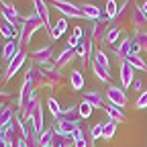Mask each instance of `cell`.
Wrapping results in <instances>:
<instances>
[{"label": "cell", "mask_w": 147, "mask_h": 147, "mask_svg": "<svg viewBox=\"0 0 147 147\" xmlns=\"http://www.w3.org/2000/svg\"><path fill=\"white\" fill-rule=\"evenodd\" d=\"M43 27V21L39 18V14H37L35 10L33 12H29V14H25L23 16V21H21V31H18V39H16V43H18V49H23V51H29V43H31V39H33V35L37 33Z\"/></svg>", "instance_id": "1"}, {"label": "cell", "mask_w": 147, "mask_h": 147, "mask_svg": "<svg viewBox=\"0 0 147 147\" xmlns=\"http://www.w3.org/2000/svg\"><path fill=\"white\" fill-rule=\"evenodd\" d=\"M47 2L57 10V12H61V16H65V18H76V21H86L84 18V12H82V8H80V4H74V2H69V0H47Z\"/></svg>", "instance_id": "2"}, {"label": "cell", "mask_w": 147, "mask_h": 147, "mask_svg": "<svg viewBox=\"0 0 147 147\" xmlns=\"http://www.w3.org/2000/svg\"><path fill=\"white\" fill-rule=\"evenodd\" d=\"M94 41L90 39V35H84L82 39H80V45L76 49V55H78V59H80V65H82V71L88 69V65L92 63V57H94Z\"/></svg>", "instance_id": "3"}, {"label": "cell", "mask_w": 147, "mask_h": 147, "mask_svg": "<svg viewBox=\"0 0 147 147\" xmlns=\"http://www.w3.org/2000/svg\"><path fill=\"white\" fill-rule=\"evenodd\" d=\"M27 57H29V51H23V49H18L16 51V55L6 63V69H4V78H2V86H6L18 71L23 69V63L27 61Z\"/></svg>", "instance_id": "4"}, {"label": "cell", "mask_w": 147, "mask_h": 147, "mask_svg": "<svg viewBox=\"0 0 147 147\" xmlns=\"http://www.w3.org/2000/svg\"><path fill=\"white\" fill-rule=\"evenodd\" d=\"M29 57H31V63L45 67V65H51V61H55V49L53 45H43V47L29 51Z\"/></svg>", "instance_id": "5"}, {"label": "cell", "mask_w": 147, "mask_h": 147, "mask_svg": "<svg viewBox=\"0 0 147 147\" xmlns=\"http://www.w3.org/2000/svg\"><path fill=\"white\" fill-rule=\"evenodd\" d=\"M110 25H113V21H110L106 14H102L98 21H92V27H90V39L94 41V45H102V43H104V37H106V31H108Z\"/></svg>", "instance_id": "6"}, {"label": "cell", "mask_w": 147, "mask_h": 147, "mask_svg": "<svg viewBox=\"0 0 147 147\" xmlns=\"http://www.w3.org/2000/svg\"><path fill=\"white\" fill-rule=\"evenodd\" d=\"M106 100L113 104V106H117V108H123L125 110V106L129 104V96H127V92L121 88V86H115V84H110L108 88H106Z\"/></svg>", "instance_id": "7"}, {"label": "cell", "mask_w": 147, "mask_h": 147, "mask_svg": "<svg viewBox=\"0 0 147 147\" xmlns=\"http://www.w3.org/2000/svg\"><path fill=\"white\" fill-rule=\"evenodd\" d=\"M35 86H33V82L25 76V80H23V84H21V90H18V98H16V104H18V110H23L31 104V100H33V96H35Z\"/></svg>", "instance_id": "8"}, {"label": "cell", "mask_w": 147, "mask_h": 147, "mask_svg": "<svg viewBox=\"0 0 147 147\" xmlns=\"http://www.w3.org/2000/svg\"><path fill=\"white\" fill-rule=\"evenodd\" d=\"M0 16H2V21L12 25L14 29L16 27H21V21H23V16L18 14L16 6L12 2H8V0H2V4H0Z\"/></svg>", "instance_id": "9"}, {"label": "cell", "mask_w": 147, "mask_h": 147, "mask_svg": "<svg viewBox=\"0 0 147 147\" xmlns=\"http://www.w3.org/2000/svg\"><path fill=\"white\" fill-rule=\"evenodd\" d=\"M43 74H45V78H47V86L51 90H59L65 84V74L61 69H57L53 63L51 65H45L43 67Z\"/></svg>", "instance_id": "10"}, {"label": "cell", "mask_w": 147, "mask_h": 147, "mask_svg": "<svg viewBox=\"0 0 147 147\" xmlns=\"http://www.w3.org/2000/svg\"><path fill=\"white\" fill-rule=\"evenodd\" d=\"M129 27L133 29V33H135V31H145V29H147V14L143 12L141 4H137V2H133V6H131Z\"/></svg>", "instance_id": "11"}, {"label": "cell", "mask_w": 147, "mask_h": 147, "mask_svg": "<svg viewBox=\"0 0 147 147\" xmlns=\"http://www.w3.org/2000/svg\"><path fill=\"white\" fill-rule=\"evenodd\" d=\"M25 76L33 82L35 90H41V88H49L47 86V78H45V74H43V67L41 65H37V63H31L25 71Z\"/></svg>", "instance_id": "12"}, {"label": "cell", "mask_w": 147, "mask_h": 147, "mask_svg": "<svg viewBox=\"0 0 147 147\" xmlns=\"http://www.w3.org/2000/svg\"><path fill=\"white\" fill-rule=\"evenodd\" d=\"M33 10L39 14V18L43 21V29L47 31V35L51 33L53 25H51V14H49V2L47 0H33Z\"/></svg>", "instance_id": "13"}, {"label": "cell", "mask_w": 147, "mask_h": 147, "mask_svg": "<svg viewBox=\"0 0 147 147\" xmlns=\"http://www.w3.org/2000/svg\"><path fill=\"white\" fill-rule=\"evenodd\" d=\"M119 69H121V88L123 90H127V88H131L133 86V82H135V67L129 63L127 59H123L121 63H119Z\"/></svg>", "instance_id": "14"}, {"label": "cell", "mask_w": 147, "mask_h": 147, "mask_svg": "<svg viewBox=\"0 0 147 147\" xmlns=\"http://www.w3.org/2000/svg\"><path fill=\"white\" fill-rule=\"evenodd\" d=\"M78 55H76V49H69V47H65L63 51H59L57 55H55V61H53V65L57 67V69H65V67H69L71 65V61L76 59Z\"/></svg>", "instance_id": "15"}, {"label": "cell", "mask_w": 147, "mask_h": 147, "mask_svg": "<svg viewBox=\"0 0 147 147\" xmlns=\"http://www.w3.org/2000/svg\"><path fill=\"white\" fill-rule=\"evenodd\" d=\"M31 129L37 133V135H41L43 131H45V127H43V102H41V98L37 100V106H35V110H33V117H31Z\"/></svg>", "instance_id": "16"}, {"label": "cell", "mask_w": 147, "mask_h": 147, "mask_svg": "<svg viewBox=\"0 0 147 147\" xmlns=\"http://www.w3.org/2000/svg\"><path fill=\"white\" fill-rule=\"evenodd\" d=\"M84 100H88L94 108H102V110H104V106L108 104L106 94H104V92H100V90H96V88H92V90L84 92Z\"/></svg>", "instance_id": "17"}, {"label": "cell", "mask_w": 147, "mask_h": 147, "mask_svg": "<svg viewBox=\"0 0 147 147\" xmlns=\"http://www.w3.org/2000/svg\"><path fill=\"white\" fill-rule=\"evenodd\" d=\"M59 119H61V121H67V123H71V125H80V123L84 121L82 115H80V104H71V106L63 108L61 115H59Z\"/></svg>", "instance_id": "18"}, {"label": "cell", "mask_w": 147, "mask_h": 147, "mask_svg": "<svg viewBox=\"0 0 147 147\" xmlns=\"http://www.w3.org/2000/svg\"><path fill=\"white\" fill-rule=\"evenodd\" d=\"M16 117V108H14V102H8L0 108V129H6L8 125H12Z\"/></svg>", "instance_id": "19"}, {"label": "cell", "mask_w": 147, "mask_h": 147, "mask_svg": "<svg viewBox=\"0 0 147 147\" xmlns=\"http://www.w3.org/2000/svg\"><path fill=\"white\" fill-rule=\"evenodd\" d=\"M131 6L133 0H123V4L119 6V14H117V23L115 25H129V16H131Z\"/></svg>", "instance_id": "20"}, {"label": "cell", "mask_w": 147, "mask_h": 147, "mask_svg": "<svg viewBox=\"0 0 147 147\" xmlns=\"http://www.w3.org/2000/svg\"><path fill=\"white\" fill-rule=\"evenodd\" d=\"M104 113H106V117L113 121V123H127V115H125V110H123V108L113 106L110 102L104 106Z\"/></svg>", "instance_id": "21"}, {"label": "cell", "mask_w": 147, "mask_h": 147, "mask_svg": "<svg viewBox=\"0 0 147 147\" xmlns=\"http://www.w3.org/2000/svg\"><path fill=\"white\" fill-rule=\"evenodd\" d=\"M67 82H69V86H71V90H84V84H86V80H84V74H82V69H71L69 71V76H67Z\"/></svg>", "instance_id": "22"}, {"label": "cell", "mask_w": 147, "mask_h": 147, "mask_svg": "<svg viewBox=\"0 0 147 147\" xmlns=\"http://www.w3.org/2000/svg\"><path fill=\"white\" fill-rule=\"evenodd\" d=\"M80 8H82V12H84V18L86 21H98V18L104 14L102 10H100V6H96V4H80Z\"/></svg>", "instance_id": "23"}, {"label": "cell", "mask_w": 147, "mask_h": 147, "mask_svg": "<svg viewBox=\"0 0 147 147\" xmlns=\"http://www.w3.org/2000/svg\"><path fill=\"white\" fill-rule=\"evenodd\" d=\"M119 41H121V27L113 23V25L108 27V31H106V37H104V43H102V45L113 47V45L119 43Z\"/></svg>", "instance_id": "24"}, {"label": "cell", "mask_w": 147, "mask_h": 147, "mask_svg": "<svg viewBox=\"0 0 147 147\" xmlns=\"http://www.w3.org/2000/svg\"><path fill=\"white\" fill-rule=\"evenodd\" d=\"M131 47H133V37H123V39L119 41V45L115 47V51L119 53L121 59H127L129 53H131Z\"/></svg>", "instance_id": "25"}, {"label": "cell", "mask_w": 147, "mask_h": 147, "mask_svg": "<svg viewBox=\"0 0 147 147\" xmlns=\"http://www.w3.org/2000/svg\"><path fill=\"white\" fill-rule=\"evenodd\" d=\"M90 69L94 71V76H96L100 82H104V84L110 86V82H113V74H110V71H106V69H104L100 63H96V61H92V63H90Z\"/></svg>", "instance_id": "26"}, {"label": "cell", "mask_w": 147, "mask_h": 147, "mask_svg": "<svg viewBox=\"0 0 147 147\" xmlns=\"http://www.w3.org/2000/svg\"><path fill=\"white\" fill-rule=\"evenodd\" d=\"M51 147H74V137L71 135H61L59 131L53 129V143Z\"/></svg>", "instance_id": "27"}, {"label": "cell", "mask_w": 147, "mask_h": 147, "mask_svg": "<svg viewBox=\"0 0 147 147\" xmlns=\"http://www.w3.org/2000/svg\"><path fill=\"white\" fill-rule=\"evenodd\" d=\"M16 51H18V43L12 39V41H6L4 45H2V59L8 63L14 55H16Z\"/></svg>", "instance_id": "28"}, {"label": "cell", "mask_w": 147, "mask_h": 147, "mask_svg": "<svg viewBox=\"0 0 147 147\" xmlns=\"http://www.w3.org/2000/svg\"><path fill=\"white\" fill-rule=\"evenodd\" d=\"M76 127H78V125H71V123L61 121V119L53 121V129H55V131H59L61 135H74V129H76Z\"/></svg>", "instance_id": "29"}, {"label": "cell", "mask_w": 147, "mask_h": 147, "mask_svg": "<svg viewBox=\"0 0 147 147\" xmlns=\"http://www.w3.org/2000/svg\"><path fill=\"white\" fill-rule=\"evenodd\" d=\"M92 61H96V63H100L106 71H110V59H108V53L102 49V47H98L96 51H94V57H92Z\"/></svg>", "instance_id": "30"}, {"label": "cell", "mask_w": 147, "mask_h": 147, "mask_svg": "<svg viewBox=\"0 0 147 147\" xmlns=\"http://www.w3.org/2000/svg\"><path fill=\"white\" fill-rule=\"evenodd\" d=\"M115 133H117V123H113L110 119L102 121V139L104 141H110V139L115 137Z\"/></svg>", "instance_id": "31"}, {"label": "cell", "mask_w": 147, "mask_h": 147, "mask_svg": "<svg viewBox=\"0 0 147 147\" xmlns=\"http://www.w3.org/2000/svg\"><path fill=\"white\" fill-rule=\"evenodd\" d=\"M127 61L131 63L137 71H147V61L143 59V55H135V53H131V55L127 57Z\"/></svg>", "instance_id": "32"}, {"label": "cell", "mask_w": 147, "mask_h": 147, "mask_svg": "<svg viewBox=\"0 0 147 147\" xmlns=\"http://www.w3.org/2000/svg\"><path fill=\"white\" fill-rule=\"evenodd\" d=\"M47 108H49V113H51V117H53V121H57L59 119V115H61V106H59V100L55 98V96H49L47 98Z\"/></svg>", "instance_id": "33"}, {"label": "cell", "mask_w": 147, "mask_h": 147, "mask_svg": "<svg viewBox=\"0 0 147 147\" xmlns=\"http://www.w3.org/2000/svg\"><path fill=\"white\" fill-rule=\"evenodd\" d=\"M104 14L110 18V21H117V14H119V4H117V0H106V4H104Z\"/></svg>", "instance_id": "34"}, {"label": "cell", "mask_w": 147, "mask_h": 147, "mask_svg": "<svg viewBox=\"0 0 147 147\" xmlns=\"http://www.w3.org/2000/svg\"><path fill=\"white\" fill-rule=\"evenodd\" d=\"M0 35H2L6 41H12L14 37H16V29H14L12 25H8V23L2 21V23H0Z\"/></svg>", "instance_id": "35"}, {"label": "cell", "mask_w": 147, "mask_h": 147, "mask_svg": "<svg viewBox=\"0 0 147 147\" xmlns=\"http://www.w3.org/2000/svg\"><path fill=\"white\" fill-rule=\"evenodd\" d=\"M133 43H137L141 51H147V31H135L133 33Z\"/></svg>", "instance_id": "36"}, {"label": "cell", "mask_w": 147, "mask_h": 147, "mask_svg": "<svg viewBox=\"0 0 147 147\" xmlns=\"http://www.w3.org/2000/svg\"><path fill=\"white\" fill-rule=\"evenodd\" d=\"M51 143H53V127L45 129L39 135V147H51Z\"/></svg>", "instance_id": "37"}, {"label": "cell", "mask_w": 147, "mask_h": 147, "mask_svg": "<svg viewBox=\"0 0 147 147\" xmlns=\"http://www.w3.org/2000/svg\"><path fill=\"white\" fill-rule=\"evenodd\" d=\"M78 104H80V115H82V119L86 121V119H88V117L92 115V110H94V106H92V104H90L88 100H84V98H82V102H78Z\"/></svg>", "instance_id": "38"}, {"label": "cell", "mask_w": 147, "mask_h": 147, "mask_svg": "<svg viewBox=\"0 0 147 147\" xmlns=\"http://www.w3.org/2000/svg\"><path fill=\"white\" fill-rule=\"evenodd\" d=\"M25 145H27V147H39V135L31 129V125H29V135H27V139H25Z\"/></svg>", "instance_id": "39"}, {"label": "cell", "mask_w": 147, "mask_h": 147, "mask_svg": "<svg viewBox=\"0 0 147 147\" xmlns=\"http://www.w3.org/2000/svg\"><path fill=\"white\" fill-rule=\"evenodd\" d=\"M137 110H143V108H147V90H143L141 94L137 96V100H135V104H133Z\"/></svg>", "instance_id": "40"}, {"label": "cell", "mask_w": 147, "mask_h": 147, "mask_svg": "<svg viewBox=\"0 0 147 147\" xmlns=\"http://www.w3.org/2000/svg\"><path fill=\"white\" fill-rule=\"evenodd\" d=\"M90 137H92V141L102 139V123H96L94 127H90Z\"/></svg>", "instance_id": "41"}, {"label": "cell", "mask_w": 147, "mask_h": 147, "mask_svg": "<svg viewBox=\"0 0 147 147\" xmlns=\"http://www.w3.org/2000/svg\"><path fill=\"white\" fill-rule=\"evenodd\" d=\"M8 102H12V96H10V92L0 88V108H2L4 104H8Z\"/></svg>", "instance_id": "42"}, {"label": "cell", "mask_w": 147, "mask_h": 147, "mask_svg": "<svg viewBox=\"0 0 147 147\" xmlns=\"http://www.w3.org/2000/svg\"><path fill=\"white\" fill-rule=\"evenodd\" d=\"M55 29H57L59 33H65V29H67V18H65V16L57 18V21H55Z\"/></svg>", "instance_id": "43"}, {"label": "cell", "mask_w": 147, "mask_h": 147, "mask_svg": "<svg viewBox=\"0 0 147 147\" xmlns=\"http://www.w3.org/2000/svg\"><path fill=\"white\" fill-rule=\"evenodd\" d=\"M135 92H137V96L143 92V82H141V78H135V82H133V86H131Z\"/></svg>", "instance_id": "44"}, {"label": "cell", "mask_w": 147, "mask_h": 147, "mask_svg": "<svg viewBox=\"0 0 147 147\" xmlns=\"http://www.w3.org/2000/svg\"><path fill=\"white\" fill-rule=\"evenodd\" d=\"M74 37H76V39H82V37H84V31H82V27H76V29H74V33H71Z\"/></svg>", "instance_id": "45"}, {"label": "cell", "mask_w": 147, "mask_h": 147, "mask_svg": "<svg viewBox=\"0 0 147 147\" xmlns=\"http://www.w3.org/2000/svg\"><path fill=\"white\" fill-rule=\"evenodd\" d=\"M0 147H8L6 139H4V129H0Z\"/></svg>", "instance_id": "46"}, {"label": "cell", "mask_w": 147, "mask_h": 147, "mask_svg": "<svg viewBox=\"0 0 147 147\" xmlns=\"http://www.w3.org/2000/svg\"><path fill=\"white\" fill-rule=\"evenodd\" d=\"M141 8H143V12H145V14H147V0H145V2H143V4H141Z\"/></svg>", "instance_id": "47"}, {"label": "cell", "mask_w": 147, "mask_h": 147, "mask_svg": "<svg viewBox=\"0 0 147 147\" xmlns=\"http://www.w3.org/2000/svg\"><path fill=\"white\" fill-rule=\"evenodd\" d=\"M2 78H4V71H2V65H0V84H2Z\"/></svg>", "instance_id": "48"}, {"label": "cell", "mask_w": 147, "mask_h": 147, "mask_svg": "<svg viewBox=\"0 0 147 147\" xmlns=\"http://www.w3.org/2000/svg\"><path fill=\"white\" fill-rule=\"evenodd\" d=\"M88 147H96V141H92V139H90V145H88Z\"/></svg>", "instance_id": "49"}, {"label": "cell", "mask_w": 147, "mask_h": 147, "mask_svg": "<svg viewBox=\"0 0 147 147\" xmlns=\"http://www.w3.org/2000/svg\"><path fill=\"white\" fill-rule=\"evenodd\" d=\"M0 55H2V45H0Z\"/></svg>", "instance_id": "50"}]
</instances>
